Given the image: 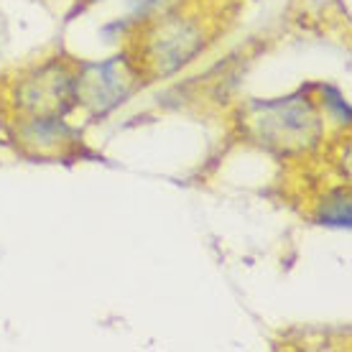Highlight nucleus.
<instances>
[{"label":"nucleus","instance_id":"f257e3e1","mask_svg":"<svg viewBox=\"0 0 352 352\" xmlns=\"http://www.w3.org/2000/svg\"><path fill=\"white\" fill-rule=\"evenodd\" d=\"M77 82V97L85 92V100L100 110L107 113L110 107L123 102V97L131 95V74L125 69L123 62H105V64H92L87 67V74L80 77Z\"/></svg>","mask_w":352,"mask_h":352},{"label":"nucleus","instance_id":"f03ea898","mask_svg":"<svg viewBox=\"0 0 352 352\" xmlns=\"http://www.w3.org/2000/svg\"><path fill=\"white\" fill-rule=\"evenodd\" d=\"M324 102L329 107H335L337 113L344 118V123L350 120V107H347V102H344L342 97H340V92H337L335 87H324Z\"/></svg>","mask_w":352,"mask_h":352}]
</instances>
